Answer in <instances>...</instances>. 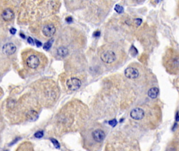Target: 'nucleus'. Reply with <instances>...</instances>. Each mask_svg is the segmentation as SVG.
Returning <instances> with one entry per match:
<instances>
[{
	"label": "nucleus",
	"mask_w": 179,
	"mask_h": 151,
	"mask_svg": "<svg viewBox=\"0 0 179 151\" xmlns=\"http://www.w3.org/2000/svg\"><path fill=\"white\" fill-rule=\"evenodd\" d=\"M7 151V150H6V151Z\"/></svg>",
	"instance_id": "obj_28"
},
{
	"label": "nucleus",
	"mask_w": 179,
	"mask_h": 151,
	"mask_svg": "<svg viewBox=\"0 0 179 151\" xmlns=\"http://www.w3.org/2000/svg\"><path fill=\"white\" fill-rule=\"evenodd\" d=\"M50 141H51V142H52L53 145H54V147L56 149H59L60 148L61 145H60V144H59V142H58V141L57 140H56L55 138H50Z\"/></svg>",
	"instance_id": "obj_16"
},
{
	"label": "nucleus",
	"mask_w": 179,
	"mask_h": 151,
	"mask_svg": "<svg viewBox=\"0 0 179 151\" xmlns=\"http://www.w3.org/2000/svg\"><path fill=\"white\" fill-rule=\"evenodd\" d=\"M39 64L40 61L39 58L36 55H31L26 59V64L31 69H34L37 68L39 66Z\"/></svg>",
	"instance_id": "obj_5"
},
{
	"label": "nucleus",
	"mask_w": 179,
	"mask_h": 151,
	"mask_svg": "<svg viewBox=\"0 0 179 151\" xmlns=\"http://www.w3.org/2000/svg\"><path fill=\"white\" fill-rule=\"evenodd\" d=\"M35 44H36V45H37V47H40V46H42V43H41V42H39V41H37V40H35Z\"/></svg>",
	"instance_id": "obj_20"
},
{
	"label": "nucleus",
	"mask_w": 179,
	"mask_h": 151,
	"mask_svg": "<svg viewBox=\"0 0 179 151\" xmlns=\"http://www.w3.org/2000/svg\"><path fill=\"white\" fill-rule=\"evenodd\" d=\"M135 24L139 26V25H140V24L141 23V20H140L139 18L137 19V20H135Z\"/></svg>",
	"instance_id": "obj_23"
},
{
	"label": "nucleus",
	"mask_w": 179,
	"mask_h": 151,
	"mask_svg": "<svg viewBox=\"0 0 179 151\" xmlns=\"http://www.w3.org/2000/svg\"><path fill=\"white\" fill-rule=\"evenodd\" d=\"M145 113L144 110L140 108L133 109L130 112V116L135 120H140L144 118Z\"/></svg>",
	"instance_id": "obj_6"
},
{
	"label": "nucleus",
	"mask_w": 179,
	"mask_h": 151,
	"mask_svg": "<svg viewBox=\"0 0 179 151\" xmlns=\"http://www.w3.org/2000/svg\"><path fill=\"white\" fill-rule=\"evenodd\" d=\"M43 136H44V132H43V131H37L34 134L35 138H41Z\"/></svg>",
	"instance_id": "obj_17"
},
{
	"label": "nucleus",
	"mask_w": 179,
	"mask_h": 151,
	"mask_svg": "<svg viewBox=\"0 0 179 151\" xmlns=\"http://www.w3.org/2000/svg\"><path fill=\"white\" fill-rule=\"evenodd\" d=\"M176 120L177 121H179V116L178 114H177V116H176Z\"/></svg>",
	"instance_id": "obj_25"
},
{
	"label": "nucleus",
	"mask_w": 179,
	"mask_h": 151,
	"mask_svg": "<svg viewBox=\"0 0 179 151\" xmlns=\"http://www.w3.org/2000/svg\"><path fill=\"white\" fill-rule=\"evenodd\" d=\"M163 64L171 74L179 73V52L172 48L166 50L163 57Z\"/></svg>",
	"instance_id": "obj_1"
},
{
	"label": "nucleus",
	"mask_w": 179,
	"mask_h": 151,
	"mask_svg": "<svg viewBox=\"0 0 179 151\" xmlns=\"http://www.w3.org/2000/svg\"><path fill=\"white\" fill-rule=\"evenodd\" d=\"M109 124L112 127H115L116 125L117 124V121L116 119H113L112 120L109 121Z\"/></svg>",
	"instance_id": "obj_18"
},
{
	"label": "nucleus",
	"mask_w": 179,
	"mask_h": 151,
	"mask_svg": "<svg viewBox=\"0 0 179 151\" xmlns=\"http://www.w3.org/2000/svg\"><path fill=\"white\" fill-rule=\"evenodd\" d=\"M178 13H179V5H178Z\"/></svg>",
	"instance_id": "obj_27"
},
{
	"label": "nucleus",
	"mask_w": 179,
	"mask_h": 151,
	"mask_svg": "<svg viewBox=\"0 0 179 151\" xmlns=\"http://www.w3.org/2000/svg\"><path fill=\"white\" fill-rule=\"evenodd\" d=\"M20 36H21V37H23V38H25V36H24V35H23V34L22 33H21V34H20Z\"/></svg>",
	"instance_id": "obj_26"
},
{
	"label": "nucleus",
	"mask_w": 179,
	"mask_h": 151,
	"mask_svg": "<svg viewBox=\"0 0 179 151\" xmlns=\"http://www.w3.org/2000/svg\"><path fill=\"white\" fill-rule=\"evenodd\" d=\"M10 33L12 34H16V29H14V28H12V29H10Z\"/></svg>",
	"instance_id": "obj_21"
},
{
	"label": "nucleus",
	"mask_w": 179,
	"mask_h": 151,
	"mask_svg": "<svg viewBox=\"0 0 179 151\" xmlns=\"http://www.w3.org/2000/svg\"><path fill=\"white\" fill-rule=\"evenodd\" d=\"M101 35V32L99 31H97L96 32H95L94 34V36L95 37H99Z\"/></svg>",
	"instance_id": "obj_22"
},
{
	"label": "nucleus",
	"mask_w": 179,
	"mask_h": 151,
	"mask_svg": "<svg viewBox=\"0 0 179 151\" xmlns=\"http://www.w3.org/2000/svg\"><path fill=\"white\" fill-rule=\"evenodd\" d=\"M66 85L69 90L71 91H76L81 87V82L79 79L77 78H72L68 79L67 81Z\"/></svg>",
	"instance_id": "obj_3"
},
{
	"label": "nucleus",
	"mask_w": 179,
	"mask_h": 151,
	"mask_svg": "<svg viewBox=\"0 0 179 151\" xmlns=\"http://www.w3.org/2000/svg\"><path fill=\"white\" fill-rule=\"evenodd\" d=\"M140 72L137 68L133 67H129L125 70V75L127 78L131 80L137 79L139 76Z\"/></svg>",
	"instance_id": "obj_4"
},
{
	"label": "nucleus",
	"mask_w": 179,
	"mask_h": 151,
	"mask_svg": "<svg viewBox=\"0 0 179 151\" xmlns=\"http://www.w3.org/2000/svg\"><path fill=\"white\" fill-rule=\"evenodd\" d=\"M27 42L29 43V44H31V45H34V40L30 37L28 38V39H27Z\"/></svg>",
	"instance_id": "obj_19"
},
{
	"label": "nucleus",
	"mask_w": 179,
	"mask_h": 151,
	"mask_svg": "<svg viewBox=\"0 0 179 151\" xmlns=\"http://www.w3.org/2000/svg\"><path fill=\"white\" fill-rule=\"evenodd\" d=\"M1 16L5 21L9 22L13 19L14 16V14L13 11L11 9L7 8L3 10L1 14Z\"/></svg>",
	"instance_id": "obj_10"
},
{
	"label": "nucleus",
	"mask_w": 179,
	"mask_h": 151,
	"mask_svg": "<svg viewBox=\"0 0 179 151\" xmlns=\"http://www.w3.org/2000/svg\"><path fill=\"white\" fill-rule=\"evenodd\" d=\"M56 32V29L53 24H47L42 29L43 35L47 37H50L54 35Z\"/></svg>",
	"instance_id": "obj_7"
},
{
	"label": "nucleus",
	"mask_w": 179,
	"mask_h": 151,
	"mask_svg": "<svg viewBox=\"0 0 179 151\" xmlns=\"http://www.w3.org/2000/svg\"><path fill=\"white\" fill-rule=\"evenodd\" d=\"M115 10L116 11L117 13L119 14L122 13L124 11V7L119 4L116 5V6L115 7Z\"/></svg>",
	"instance_id": "obj_14"
},
{
	"label": "nucleus",
	"mask_w": 179,
	"mask_h": 151,
	"mask_svg": "<svg viewBox=\"0 0 179 151\" xmlns=\"http://www.w3.org/2000/svg\"><path fill=\"white\" fill-rule=\"evenodd\" d=\"M53 42V40L52 41V40H50V41H49L48 42L46 43L44 45V46H43V49L46 50H49V49H50V47H51V46H52Z\"/></svg>",
	"instance_id": "obj_15"
},
{
	"label": "nucleus",
	"mask_w": 179,
	"mask_h": 151,
	"mask_svg": "<svg viewBox=\"0 0 179 151\" xmlns=\"http://www.w3.org/2000/svg\"><path fill=\"white\" fill-rule=\"evenodd\" d=\"M57 53L58 55L61 57H66L68 54V50L67 48L63 46H61L57 48Z\"/></svg>",
	"instance_id": "obj_12"
},
{
	"label": "nucleus",
	"mask_w": 179,
	"mask_h": 151,
	"mask_svg": "<svg viewBox=\"0 0 179 151\" xmlns=\"http://www.w3.org/2000/svg\"><path fill=\"white\" fill-rule=\"evenodd\" d=\"M159 94V89L157 87H153L150 88L148 92V96L152 99H155L158 96Z\"/></svg>",
	"instance_id": "obj_11"
},
{
	"label": "nucleus",
	"mask_w": 179,
	"mask_h": 151,
	"mask_svg": "<svg viewBox=\"0 0 179 151\" xmlns=\"http://www.w3.org/2000/svg\"><path fill=\"white\" fill-rule=\"evenodd\" d=\"M26 116L30 120L35 121L38 118V114L37 112L34 110H31L27 113Z\"/></svg>",
	"instance_id": "obj_13"
},
{
	"label": "nucleus",
	"mask_w": 179,
	"mask_h": 151,
	"mask_svg": "<svg viewBox=\"0 0 179 151\" xmlns=\"http://www.w3.org/2000/svg\"><path fill=\"white\" fill-rule=\"evenodd\" d=\"M105 132L101 130H96L92 133V138L96 142L101 143L105 139Z\"/></svg>",
	"instance_id": "obj_8"
},
{
	"label": "nucleus",
	"mask_w": 179,
	"mask_h": 151,
	"mask_svg": "<svg viewBox=\"0 0 179 151\" xmlns=\"http://www.w3.org/2000/svg\"><path fill=\"white\" fill-rule=\"evenodd\" d=\"M66 21L68 22V23H70V22H72V17H70V16H68L67 18H66Z\"/></svg>",
	"instance_id": "obj_24"
},
{
	"label": "nucleus",
	"mask_w": 179,
	"mask_h": 151,
	"mask_svg": "<svg viewBox=\"0 0 179 151\" xmlns=\"http://www.w3.org/2000/svg\"><path fill=\"white\" fill-rule=\"evenodd\" d=\"M16 45L11 43L5 44L2 47L3 53L6 55H13L16 52Z\"/></svg>",
	"instance_id": "obj_9"
},
{
	"label": "nucleus",
	"mask_w": 179,
	"mask_h": 151,
	"mask_svg": "<svg viewBox=\"0 0 179 151\" xmlns=\"http://www.w3.org/2000/svg\"><path fill=\"white\" fill-rule=\"evenodd\" d=\"M101 59L106 64H112L116 61L117 55L115 52L112 50H106L101 54Z\"/></svg>",
	"instance_id": "obj_2"
}]
</instances>
